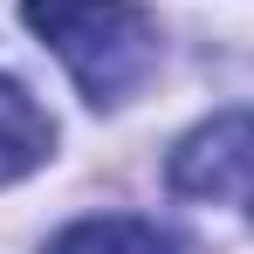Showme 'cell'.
I'll use <instances>...</instances> for the list:
<instances>
[{"mask_svg": "<svg viewBox=\"0 0 254 254\" xmlns=\"http://www.w3.org/2000/svg\"><path fill=\"white\" fill-rule=\"evenodd\" d=\"M165 179L179 199L254 213V110H227V117H206L199 130H186L172 144Z\"/></svg>", "mask_w": 254, "mask_h": 254, "instance_id": "cell-2", "label": "cell"}, {"mask_svg": "<svg viewBox=\"0 0 254 254\" xmlns=\"http://www.w3.org/2000/svg\"><path fill=\"white\" fill-rule=\"evenodd\" d=\"M21 14L89 103H124L158 69V21L137 0H21Z\"/></svg>", "mask_w": 254, "mask_h": 254, "instance_id": "cell-1", "label": "cell"}, {"mask_svg": "<svg viewBox=\"0 0 254 254\" xmlns=\"http://www.w3.org/2000/svg\"><path fill=\"white\" fill-rule=\"evenodd\" d=\"M48 144H55V124L42 117V103L14 83V76H0V186L28 179V172L48 158Z\"/></svg>", "mask_w": 254, "mask_h": 254, "instance_id": "cell-3", "label": "cell"}, {"mask_svg": "<svg viewBox=\"0 0 254 254\" xmlns=\"http://www.w3.org/2000/svg\"><path fill=\"white\" fill-rule=\"evenodd\" d=\"M48 254H172V241L151 227V220L103 213V220H76L69 234H55Z\"/></svg>", "mask_w": 254, "mask_h": 254, "instance_id": "cell-4", "label": "cell"}]
</instances>
